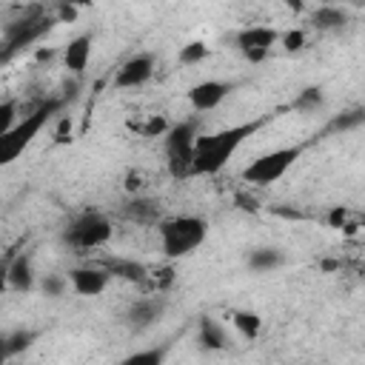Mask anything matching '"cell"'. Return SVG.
I'll return each mask as SVG.
<instances>
[{
	"mask_svg": "<svg viewBox=\"0 0 365 365\" xmlns=\"http://www.w3.org/2000/svg\"><path fill=\"white\" fill-rule=\"evenodd\" d=\"M262 125H265V117L200 134L197 143H194V157H191V177H214V174H220L231 163V157L242 148V143L251 134H257Z\"/></svg>",
	"mask_w": 365,
	"mask_h": 365,
	"instance_id": "cell-1",
	"label": "cell"
},
{
	"mask_svg": "<svg viewBox=\"0 0 365 365\" xmlns=\"http://www.w3.org/2000/svg\"><path fill=\"white\" fill-rule=\"evenodd\" d=\"M157 237H160L163 257L182 259V257H191L208 240V222L197 214L165 217L157 222Z\"/></svg>",
	"mask_w": 365,
	"mask_h": 365,
	"instance_id": "cell-2",
	"label": "cell"
},
{
	"mask_svg": "<svg viewBox=\"0 0 365 365\" xmlns=\"http://www.w3.org/2000/svg\"><path fill=\"white\" fill-rule=\"evenodd\" d=\"M60 108H63V100H46L34 111L23 114L6 134H0V168L20 160V154L40 137V131L51 123L54 114H60Z\"/></svg>",
	"mask_w": 365,
	"mask_h": 365,
	"instance_id": "cell-3",
	"label": "cell"
},
{
	"mask_svg": "<svg viewBox=\"0 0 365 365\" xmlns=\"http://www.w3.org/2000/svg\"><path fill=\"white\" fill-rule=\"evenodd\" d=\"M302 157V145H282V148H274V151H265L259 157H254L245 171H242V180L248 185H257V188H265V185H274L279 182L291 165Z\"/></svg>",
	"mask_w": 365,
	"mask_h": 365,
	"instance_id": "cell-4",
	"label": "cell"
},
{
	"mask_svg": "<svg viewBox=\"0 0 365 365\" xmlns=\"http://www.w3.org/2000/svg\"><path fill=\"white\" fill-rule=\"evenodd\" d=\"M200 131H197V120H180L174 125H168V131L163 134V145H165V163L171 177L182 180L191 177V157H194V143H197Z\"/></svg>",
	"mask_w": 365,
	"mask_h": 365,
	"instance_id": "cell-5",
	"label": "cell"
},
{
	"mask_svg": "<svg viewBox=\"0 0 365 365\" xmlns=\"http://www.w3.org/2000/svg\"><path fill=\"white\" fill-rule=\"evenodd\" d=\"M114 237V225L106 214L100 211H86L80 214L77 220L68 222V228L63 231V242L68 248H77V251H94V248H103L108 245V240Z\"/></svg>",
	"mask_w": 365,
	"mask_h": 365,
	"instance_id": "cell-6",
	"label": "cell"
},
{
	"mask_svg": "<svg viewBox=\"0 0 365 365\" xmlns=\"http://www.w3.org/2000/svg\"><path fill=\"white\" fill-rule=\"evenodd\" d=\"M234 43H237V48L245 60L262 63L271 54L274 43H279V31L274 26H245V29L237 31Z\"/></svg>",
	"mask_w": 365,
	"mask_h": 365,
	"instance_id": "cell-7",
	"label": "cell"
},
{
	"mask_svg": "<svg viewBox=\"0 0 365 365\" xmlns=\"http://www.w3.org/2000/svg\"><path fill=\"white\" fill-rule=\"evenodd\" d=\"M48 29H51V20H48L46 14L20 17V20H14V23H9V26H6V46H9L11 51L26 48V46L37 43Z\"/></svg>",
	"mask_w": 365,
	"mask_h": 365,
	"instance_id": "cell-8",
	"label": "cell"
},
{
	"mask_svg": "<svg viewBox=\"0 0 365 365\" xmlns=\"http://www.w3.org/2000/svg\"><path fill=\"white\" fill-rule=\"evenodd\" d=\"M66 279H68V288L77 297H100L108 288L111 274L103 265H77L66 274Z\"/></svg>",
	"mask_w": 365,
	"mask_h": 365,
	"instance_id": "cell-9",
	"label": "cell"
},
{
	"mask_svg": "<svg viewBox=\"0 0 365 365\" xmlns=\"http://www.w3.org/2000/svg\"><path fill=\"white\" fill-rule=\"evenodd\" d=\"M154 54L151 51H140V54H134V57H128L120 68H117V74H114V86L117 88H140V86H145L151 77H154Z\"/></svg>",
	"mask_w": 365,
	"mask_h": 365,
	"instance_id": "cell-10",
	"label": "cell"
},
{
	"mask_svg": "<svg viewBox=\"0 0 365 365\" xmlns=\"http://www.w3.org/2000/svg\"><path fill=\"white\" fill-rule=\"evenodd\" d=\"M231 83L225 80H200L188 88V106L197 111V114H205V111H214L228 94H231Z\"/></svg>",
	"mask_w": 365,
	"mask_h": 365,
	"instance_id": "cell-11",
	"label": "cell"
},
{
	"mask_svg": "<svg viewBox=\"0 0 365 365\" xmlns=\"http://www.w3.org/2000/svg\"><path fill=\"white\" fill-rule=\"evenodd\" d=\"M91 46H94V37L91 34H77L66 43L63 48V66L68 74L74 77H83L86 68H88V60H91Z\"/></svg>",
	"mask_w": 365,
	"mask_h": 365,
	"instance_id": "cell-12",
	"label": "cell"
},
{
	"mask_svg": "<svg viewBox=\"0 0 365 365\" xmlns=\"http://www.w3.org/2000/svg\"><path fill=\"white\" fill-rule=\"evenodd\" d=\"M163 311H165V299L163 297H140L137 302H131L125 319L131 322V328L145 331V328H151L163 317Z\"/></svg>",
	"mask_w": 365,
	"mask_h": 365,
	"instance_id": "cell-13",
	"label": "cell"
},
{
	"mask_svg": "<svg viewBox=\"0 0 365 365\" xmlns=\"http://www.w3.org/2000/svg\"><path fill=\"white\" fill-rule=\"evenodd\" d=\"M6 282L14 291H31L34 288V265H31V254H17L9 265H6Z\"/></svg>",
	"mask_w": 365,
	"mask_h": 365,
	"instance_id": "cell-14",
	"label": "cell"
},
{
	"mask_svg": "<svg viewBox=\"0 0 365 365\" xmlns=\"http://www.w3.org/2000/svg\"><path fill=\"white\" fill-rule=\"evenodd\" d=\"M308 20H311V26H314L317 31H339V29H345L348 14H345V9H339V6H319V9L311 11Z\"/></svg>",
	"mask_w": 365,
	"mask_h": 365,
	"instance_id": "cell-15",
	"label": "cell"
},
{
	"mask_svg": "<svg viewBox=\"0 0 365 365\" xmlns=\"http://www.w3.org/2000/svg\"><path fill=\"white\" fill-rule=\"evenodd\" d=\"M282 262H285V254L274 245H259V248H251V254H248V268L254 274H268V271L279 268Z\"/></svg>",
	"mask_w": 365,
	"mask_h": 365,
	"instance_id": "cell-16",
	"label": "cell"
},
{
	"mask_svg": "<svg viewBox=\"0 0 365 365\" xmlns=\"http://www.w3.org/2000/svg\"><path fill=\"white\" fill-rule=\"evenodd\" d=\"M228 322L234 325V331L242 336V339H257L259 331H262V317L257 311H248V308H234L228 314Z\"/></svg>",
	"mask_w": 365,
	"mask_h": 365,
	"instance_id": "cell-17",
	"label": "cell"
},
{
	"mask_svg": "<svg viewBox=\"0 0 365 365\" xmlns=\"http://www.w3.org/2000/svg\"><path fill=\"white\" fill-rule=\"evenodd\" d=\"M200 345L208 351H222L228 345V336L222 331V325L214 317H202L200 319Z\"/></svg>",
	"mask_w": 365,
	"mask_h": 365,
	"instance_id": "cell-18",
	"label": "cell"
},
{
	"mask_svg": "<svg viewBox=\"0 0 365 365\" xmlns=\"http://www.w3.org/2000/svg\"><path fill=\"white\" fill-rule=\"evenodd\" d=\"M165 356H168V345H154L125 354L117 365H165Z\"/></svg>",
	"mask_w": 365,
	"mask_h": 365,
	"instance_id": "cell-19",
	"label": "cell"
},
{
	"mask_svg": "<svg viewBox=\"0 0 365 365\" xmlns=\"http://www.w3.org/2000/svg\"><path fill=\"white\" fill-rule=\"evenodd\" d=\"M103 268H106L108 274L123 277V279H131V282H140V279L145 277V268H143L140 262H131V259H108Z\"/></svg>",
	"mask_w": 365,
	"mask_h": 365,
	"instance_id": "cell-20",
	"label": "cell"
},
{
	"mask_svg": "<svg viewBox=\"0 0 365 365\" xmlns=\"http://www.w3.org/2000/svg\"><path fill=\"white\" fill-rule=\"evenodd\" d=\"M34 342H37V331H29V328H20V331L6 334V348H9V356H17V354L29 351Z\"/></svg>",
	"mask_w": 365,
	"mask_h": 365,
	"instance_id": "cell-21",
	"label": "cell"
},
{
	"mask_svg": "<svg viewBox=\"0 0 365 365\" xmlns=\"http://www.w3.org/2000/svg\"><path fill=\"white\" fill-rule=\"evenodd\" d=\"M125 214H128L131 220H137V222H151V220H157V205H154L151 200L137 197V200H131V202L125 205ZM157 222H160V220H157Z\"/></svg>",
	"mask_w": 365,
	"mask_h": 365,
	"instance_id": "cell-22",
	"label": "cell"
},
{
	"mask_svg": "<svg viewBox=\"0 0 365 365\" xmlns=\"http://www.w3.org/2000/svg\"><path fill=\"white\" fill-rule=\"evenodd\" d=\"M40 288H43L46 297L60 299V297H66V291H68V279H66V274H46V277L40 279Z\"/></svg>",
	"mask_w": 365,
	"mask_h": 365,
	"instance_id": "cell-23",
	"label": "cell"
},
{
	"mask_svg": "<svg viewBox=\"0 0 365 365\" xmlns=\"http://www.w3.org/2000/svg\"><path fill=\"white\" fill-rule=\"evenodd\" d=\"M208 54H211L208 46L200 43V40H194V43H185V46L180 48V63H185V66H197V63H202Z\"/></svg>",
	"mask_w": 365,
	"mask_h": 365,
	"instance_id": "cell-24",
	"label": "cell"
},
{
	"mask_svg": "<svg viewBox=\"0 0 365 365\" xmlns=\"http://www.w3.org/2000/svg\"><path fill=\"white\" fill-rule=\"evenodd\" d=\"M17 120H20V106H17V100H14V97L0 100V134H6Z\"/></svg>",
	"mask_w": 365,
	"mask_h": 365,
	"instance_id": "cell-25",
	"label": "cell"
},
{
	"mask_svg": "<svg viewBox=\"0 0 365 365\" xmlns=\"http://www.w3.org/2000/svg\"><path fill=\"white\" fill-rule=\"evenodd\" d=\"M294 106L302 108V111H314V108H319V106H322V88H317V86L302 88L299 97L294 100Z\"/></svg>",
	"mask_w": 365,
	"mask_h": 365,
	"instance_id": "cell-26",
	"label": "cell"
},
{
	"mask_svg": "<svg viewBox=\"0 0 365 365\" xmlns=\"http://www.w3.org/2000/svg\"><path fill=\"white\" fill-rule=\"evenodd\" d=\"M356 125H362V108L345 111V114H339V117L331 120V128L334 131H348V128H356Z\"/></svg>",
	"mask_w": 365,
	"mask_h": 365,
	"instance_id": "cell-27",
	"label": "cell"
},
{
	"mask_svg": "<svg viewBox=\"0 0 365 365\" xmlns=\"http://www.w3.org/2000/svg\"><path fill=\"white\" fill-rule=\"evenodd\" d=\"M279 43H282L285 51H299V48H305V31L302 29L279 31Z\"/></svg>",
	"mask_w": 365,
	"mask_h": 365,
	"instance_id": "cell-28",
	"label": "cell"
},
{
	"mask_svg": "<svg viewBox=\"0 0 365 365\" xmlns=\"http://www.w3.org/2000/svg\"><path fill=\"white\" fill-rule=\"evenodd\" d=\"M325 220H328L331 228H348V208H345V205H334V208L325 214Z\"/></svg>",
	"mask_w": 365,
	"mask_h": 365,
	"instance_id": "cell-29",
	"label": "cell"
},
{
	"mask_svg": "<svg viewBox=\"0 0 365 365\" xmlns=\"http://www.w3.org/2000/svg\"><path fill=\"white\" fill-rule=\"evenodd\" d=\"M165 131H168V123H165L163 117H151V120L145 123V128H143L145 137H160V134H165Z\"/></svg>",
	"mask_w": 365,
	"mask_h": 365,
	"instance_id": "cell-30",
	"label": "cell"
},
{
	"mask_svg": "<svg viewBox=\"0 0 365 365\" xmlns=\"http://www.w3.org/2000/svg\"><path fill=\"white\" fill-rule=\"evenodd\" d=\"M57 143H68L71 140V117H60V125H57V134H54Z\"/></svg>",
	"mask_w": 365,
	"mask_h": 365,
	"instance_id": "cell-31",
	"label": "cell"
},
{
	"mask_svg": "<svg viewBox=\"0 0 365 365\" xmlns=\"http://www.w3.org/2000/svg\"><path fill=\"white\" fill-rule=\"evenodd\" d=\"M57 17H60V23L77 20V6H57Z\"/></svg>",
	"mask_w": 365,
	"mask_h": 365,
	"instance_id": "cell-32",
	"label": "cell"
},
{
	"mask_svg": "<svg viewBox=\"0 0 365 365\" xmlns=\"http://www.w3.org/2000/svg\"><path fill=\"white\" fill-rule=\"evenodd\" d=\"M11 356H9V348H6V334H0V365H6Z\"/></svg>",
	"mask_w": 365,
	"mask_h": 365,
	"instance_id": "cell-33",
	"label": "cell"
},
{
	"mask_svg": "<svg viewBox=\"0 0 365 365\" xmlns=\"http://www.w3.org/2000/svg\"><path fill=\"white\" fill-rule=\"evenodd\" d=\"M9 291V282H6V265H0V297Z\"/></svg>",
	"mask_w": 365,
	"mask_h": 365,
	"instance_id": "cell-34",
	"label": "cell"
},
{
	"mask_svg": "<svg viewBox=\"0 0 365 365\" xmlns=\"http://www.w3.org/2000/svg\"><path fill=\"white\" fill-rule=\"evenodd\" d=\"M54 57V48H40L37 51V60H51Z\"/></svg>",
	"mask_w": 365,
	"mask_h": 365,
	"instance_id": "cell-35",
	"label": "cell"
}]
</instances>
